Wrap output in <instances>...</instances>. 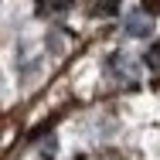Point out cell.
I'll use <instances>...</instances> for the list:
<instances>
[{
    "label": "cell",
    "instance_id": "1",
    "mask_svg": "<svg viewBox=\"0 0 160 160\" xmlns=\"http://www.w3.org/2000/svg\"><path fill=\"white\" fill-rule=\"evenodd\" d=\"M106 72H109L116 82H136V78H140V65L133 62L129 55H123V51H112V55L106 58Z\"/></svg>",
    "mask_w": 160,
    "mask_h": 160
},
{
    "label": "cell",
    "instance_id": "2",
    "mask_svg": "<svg viewBox=\"0 0 160 160\" xmlns=\"http://www.w3.org/2000/svg\"><path fill=\"white\" fill-rule=\"evenodd\" d=\"M123 31H126L129 38H150V34H153V21H150L143 10H133L126 17V24H123Z\"/></svg>",
    "mask_w": 160,
    "mask_h": 160
},
{
    "label": "cell",
    "instance_id": "3",
    "mask_svg": "<svg viewBox=\"0 0 160 160\" xmlns=\"http://www.w3.org/2000/svg\"><path fill=\"white\" fill-rule=\"evenodd\" d=\"M99 10H106V14H116V10H119V0H99Z\"/></svg>",
    "mask_w": 160,
    "mask_h": 160
}]
</instances>
